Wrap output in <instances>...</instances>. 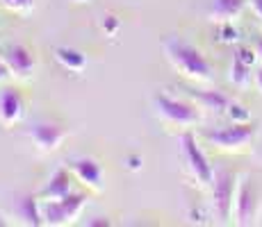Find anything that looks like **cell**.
<instances>
[{
    "mask_svg": "<svg viewBox=\"0 0 262 227\" xmlns=\"http://www.w3.org/2000/svg\"><path fill=\"white\" fill-rule=\"evenodd\" d=\"M164 53H167L171 66L185 78L196 80V82H208L212 78V66L196 45L180 41V39H171L164 45Z\"/></svg>",
    "mask_w": 262,
    "mask_h": 227,
    "instance_id": "cell-1",
    "label": "cell"
},
{
    "mask_svg": "<svg viewBox=\"0 0 262 227\" xmlns=\"http://www.w3.org/2000/svg\"><path fill=\"white\" fill-rule=\"evenodd\" d=\"M153 107L158 116L169 125H176V128H189V125H196L201 120L199 109L189 103H183V100H176L167 93H158L153 98Z\"/></svg>",
    "mask_w": 262,
    "mask_h": 227,
    "instance_id": "cell-2",
    "label": "cell"
},
{
    "mask_svg": "<svg viewBox=\"0 0 262 227\" xmlns=\"http://www.w3.org/2000/svg\"><path fill=\"white\" fill-rule=\"evenodd\" d=\"M84 203H87V195H84V193H69L67 198L41 203L43 225H53V227L71 225L73 220L80 216Z\"/></svg>",
    "mask_w": 262,
    "mask_h": 227,
    "instance_id": "cell-3",
    "label": "cell"
},
{
    "mask_svg": "<svg viewBox=\"0 0 262 227\" xmlns=\"http://www.w3.org/2000/svg\"><path fill=\"white\" fill-rule=\"evenodd\" d=\"M180 145H183V155H185V161H187L191 175L196 178L201 186H212L214 182V170L212 166H210L208 157H205V153L201 150L199 141H196L194 134L185 132L183 139H180Z\"/></svg>",
    "mask_w": 262,
    "mask_h": 227,
    "instance_id": "cell-4",
    "label": "cell"
},
{
    "mask_svg": "<svg viewBox=\"0 0 262 227\" xmlns=\"http://www.w3.org/2000/svg\"><path fill=\"white\" fill-rule=\"evenodd\" d=\"M230 170H219L214 173L212 182V200H214V211L221 220H228L233 216V205H235V193H237V182Z\"/></svg>",
    "mask_w": 262,
    "mask_h": 227,
    "instance_id": "cell-5",
    "label": "cell"
},
{
    "mask_svg": "<svg viewBox=\"0 0 262 227\" xmlns=\"http://www.w3.org/2000/svg\"><path fill=\"white\" fill-rule=\"evenodd\" d=\"M253 134H255V128L251 123H233L228 128L205 132V139L221 150H239L253 139Z\"/></svg>",
    "mask_w": 262,
    "mask_h": 227,
    "instance_id": "cell-6",
    "label": "cell"
},
{
    "mask_svg": "<svg viewBox=\"0 0 262 227\" xmlns=\"http://www.w3.org/2000/svg\"><path fill=\"white\" fill-rule=\"evenodd\" d=\"M3 59L9 68V75H16V78H30L34 73V66H37L34 53L23 43L7 45L3 50Z\"/></svg>",
    "mask_w": 262,
    "mask_h": 227,
    "instance_id": "cell-7",
    "label": "cell"
},
{
    "mask_svg": "<svg viewBox=\"0 0 262 227\" xmlns=\"http://www.w3.org/2000/svg\"><path fill=\"white\" fill-rule=\"evenodd\" d=\"M233 214L237 225H251L255 220V214H258V193H255L251 182H242L239 184L237 193H235Z\"/></svg>",
    "mask_w": 262,
    "mask_h": 227,
    "instance_id": "cell-8",
    "label": "cell"
},
{
    "mask_svg": "<svg viewBox=\"0 0 262 227\" xmlns=\"http://www.w3.org/2000/svg\"><path fill=\"white\" fill-rule=\"evenodd\" d=\"M28 134L39 150H43V153H55V150L64 143L69 132L57 123H37V125H32V130H30Z\"/></svg>",
    "mask_w": 262,
    "mask_h": 227,
    "instance_id": "cell-9",
    "label": "cell"
},
{
    "mask_svg": "<svg viewBox=\"0 0 262 227\" xmlns=\"http://www.w3.org/2000/svg\"><path fill=\"white\" fill-rule=\"evenodd\" d=\"M69 168L73 170V175L82 182L87 189L100 191V186H103V168H100V164L96 159H92V157L73 159L71 164H69Z\"/></svg>",
    "mask_w": 262,
    "mask_h": 227,
    "instance_id": "cell-10",
    "label": "cell"
},
{
    "mask_svg": "<svg viewBox=\"0 0 262 227\" xmlns=\"http://www.w3.org/2000/svg\"><path fill=\"white\" fill-rule=\"evenodd\" d=\"M25 114V103L16 89H5L0 93V123L5 128H12Z\"/></svg>",
    "mask_w": 262,
    "mask_h": 227,
    "instance_id": "cell-11",
    "label": "cell"
},
{
    "mask_svg": "<svg viewBox=\"0 0 262 227\" xmlns=\"http://www.w3.org/2000/svg\"><path fill=\"white\" fill-rule=\"evenodd\" d=\"M71 191V178H69V170L67 168H57L53 173V178L48 180V184L39 191V200L41 203H48V200H59V198H67Z\"/></svg>",
    "mask_w": 262,
    "mask_h": 227,
    "instance_id": "cell-12",
    "label": "cell"
},
{
    "mask_svg": "<svg viewBox=\"0 0 262 227\" xmlns=\"http://www.w3.org/2000/svg\"><path fill=\"white\" fill-rule=\"evenodd\" d=\"M246 3L249 0H214L210 16H212L214 23H233L244 12Z\"/></svg>",
    "mask_w": 262,
    "mask_h": 227,
    "instance_id": "cell-13",
    "label": "cell"
},
{
    "mask_svg": "<svg viewBox=\"0 0 262 227\" xmlns=\"http://www.w3.org/2000/svg\"><path fill=\"white\" fill-rule=\"evenodd\" d=\"M18 216L23 218L25 225H43V214H41V200H39V195L34 198V195H25V198L18 203Z\"/></svg>",
    "mask_w": 262,
    "mask_h": 227,
    "instance_id": "cell-14",
    "label": "cell"
},
{
    "mask_svg": "<svg viewBox=\"0 0 262 227\" xmlns=\"http://www.w3.org/2000/svg\"><path fill=\"white\" fill-rule=\"evenodd\" d=\"M55 59H57L64 68L75 70V73L84 70V66H87V57H84L80 50L69 48V45H57V48H55Z\"/></svg>",
    "mask_w": 262,
    "mask_h": 227,
    "instance_id": "cell-15",
    "label": "cell"
},
{
    "mask_svg": "<svg viewBox=\"0 0 262 227\" xmlns=\"http://www.w3.org/2000/svg\"><path fill=\"white\" fill-rule=\"evenodd\" d=\"M194 100L199 105H203L205 109L216 112V114L226 112V109H228V105H230L228 95L221 93V91H194Z\"/></svg>",
    "mask_w": 262,
    "mask_h": 227,
    "instance_id": "cell-16",
    "label": "cell"
},
{
    "mask_svg": "<svg viewBox=\"0 0 262 227\" xmlns=\"http://www.w3.org/2000/svg\"><path fill=\"white\" fill-rule=\"evenodd\" d=\"M251 68L253 66H246L244 62H239L237 57H233V66H230V82L235 84V87L244 89L251 84Z\"/></svg>",
    "mask_w": 262,
    "mask_h": 227,
    "instance_id": "cell-17",
    "label": "cell"
},
{
    "mask_svg": "<svg viewBox=\"0 0 262 227\" xmlns=\"http://www.w3.org/2000/svg\"><path fill=\"white\" fill-rule=\"evenodd\" d=\"M226 114H228V118L233 120V123H251L249 109H246L244 105H239V103H230L228 109H226Z\"/></svg>",
    "mask_w": 262,
    "mask_h": 227,
    "instance_id": "cell-18",
    "label": "cell"
},
{
    "mask_svg": "<svg viewBox=\"0 0 262 227\" xmlns=\"http://www.w3.org/2000/svg\"><path fill=\"white\" fill-rule=\"evenodd\" d=\"M219 39L221 43H235L239 39V32L233 28V23H219Z\"/></svg>",
    "mask_w": 262,
    "mask_h": 227,
    "instance_id": "cell-19",
    "label": "cell"
},
{
    "mask_svg": "<svg viewBox=\"0 0 262 227\" xmlns=\"http://www.w3.org/2000/svg\"><path fill=\"white\" fill-rule=\"evenodd\" d=\"M32 3L34 0H3V5L9 9V12H18V14L30 12V9H32Z\"/></svg>",
    "mask_w": 262,
    "mask_h": 227,
    "instance_id": "cell-20",
    "label": "cell"
},
{
    "mask_svg": "<svg viewBox=\"0 0 262 227\" xmlns=\"http://www.w3.org/2000/svg\"><path fill=\"white\" fill-rule=\"evenodd\" d=\"M235 57H237L239 62H244L246 66H253L255 59H258V50H251V48H237V50H235Z\"/></svg>",
    "mask_w": 262,
    "mask_h": 227,
    "instance_id": "cell-21",
    "label": "cell"
},
{
    "mask_svg": "<svg viewBox=\"0 0 262 227\" xmlns=\"http://www.w3.org/2000/svg\"><path fill=\"white\" fill-rule=\"evenodd\" d=\"M103 30L107 34H114L119 30V21L114 16H105V21H103Z\"/></svg>",
    "mask_w": 262,
    "mask_h": 227,
    "instance_id": "cell-22",
    "label": "cell"
},
{
    "mask_svg": "<svg viewBox=\"0 0 262 227\" xmlns=\"http://www.w3.org/2000/svg\"><path fill=\"white\" fill-rule=\"evenodd\" d=\"M87 225L89 227H110L112 223H110L107 218H103V216H98V218H94V220H87Z\"/></svg>",
    "mask_w": 262,
    "mask_h": 227,
    "instance_id": "cell-23",
    "label": "cell"
},
{
    "mask_svg": "<svg viewBox=\"0 0 262 227\" xmlns=\"http://www.w3.org/2000/svg\"><path fill=\"white\" fill-rule=\"evenodd\" d=\"M128 168L130 170H139V168H142V157H135V155H133V157H128Z\"/></svg>",
    "mask_w": 262,
    "mask_h": 227,
    "instance_id": "cell-24",
    "label": "cell"
},
{
    "mask_svg": "<svg viewBox=\"0 0 262 227\" xmlns=\"http://www.w3.org/2000/svg\"><path fill=\"white\" fill-rule=\"evenodd\" d=\"M249 5H251V9H253L255 16L262 18V0H249Z\"/></svg>",
    "mask_w": 262,
    "mask_h": 227,
    "instance_id": "cell-25",
    "label": "cell"
},
{
    "mask_svg": "<svg viewBox=\"0 0 262 227\" xmlns=\"http://www.w3.org/2000/svg\"><path fill=\"white\" fill-rule=\"evenodd\" d=\"M9 75V68H7V64H5V59H3V55H0V82H3L5 78Z\"/></svg>",
    "mask_w": 262,
    "mask_h": 227,
    "instance_id": "cell-26",
    "label": "cell"
},
{
    "mask_svg": "<svg viewBox=\"0 0 262 227\" xmlns=\"http://www.w3.org/2000/svg\"><path fill=\"white\" fill-rule=\"evenodd\" d=\"M255 87H258V91L262 93V68L255 70Z\"/></svg>",
    "mask_w": 262,
    "mask_h": 227,
    "instance_id": "cell-27",
    "label": "cell"
},
{
    "mask_svg": "<svg viewBox=\"0 0 262 227\" xmlns=\"http://www.w3.org/2000/svg\"><path fill=\"white\" fill-rule=\"evenodd\" d=\"M255 50H258V57L262 59V39H258V43H255Z\"/></svg>",
    "mask_w": 262,
    "mask_h": 227,
    "instance_id": "cell-28",
    "label": "cell"
},
{
    "mask_svg": "<svg viewBox=\"0 0 262 227\" xmlns=\"http://www.w3.org/2000/svg\"><path fill=\"white\" fill-rule=\"evenodd\" d=\"M75 3H82V0H75Z\"/></svg>",
    "mask_w": 262,
    "mask_h": 227,
    "instance_id": "cell-29",
    "label": "cell"
}]
</instances>
